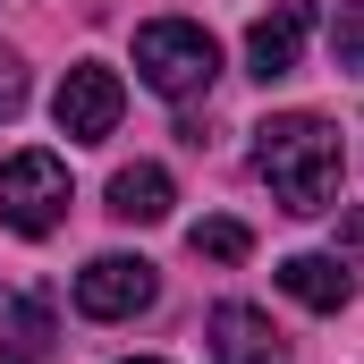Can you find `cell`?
<instances>
[{
  "label": "cell",
  "instance_id": "1",
  "mask_svg": "<svg viewBox=\"0 0 364 364\" xmlns=\"http://www.w3.org/2000/svg\"><path fill=\"white\" fill-rule=\"evenodd\" d=\"M255 170L279 195V212H296V220L331 212L339 203V127L314 110H279L255 127Z\"/></svg>",
  "mask_w": 364,
  "mask_h": 364
},
{
  "label": "cell",
  "instance_id": "2",
  "mask_svg": "<svg viewBox=\"0 0 364 364\" xmlns=\"http://www.w3.org/2000/svg\"><path fill=\"white\" fill-rule=\"evenodd\" d=\"M136 77L161 93V102H195V93L220 77V43L195 17H153V26H136Z\"/></svg>",
  "mask_w": 364,
  "mask_h": 364
},
{
  "label": "cell",
  "instance_id": "3",
  "mask_svg": "<svg viewBox=\"0 0 364 364\" xmlns=\"http://www.w3.org/2000/svg\"><path fill=\"white\" fill-rule=\"evenodd\" d=\"M68 212V161L60 153H9L0 161V220L17 237H51Z\"/></svg>",
  "mask_w": 364,
  "mask_h": 364
},
{
  "label": "cell",
  "instance_id": "4",
  "mask_svg": "<svg viewBox=\"0 0 364 364\" xmlns=\"http://www.w3.org/2000/svg\"><path fill=\"white\" fill-rule=\"evenodd\" d=\"M119 110H127V85H119V68H102V60H77L60 93H51V119H60V136L68 144H102L110 127H119Z\"/></svg>",
  "mask_w": 364,
  "mask_h": 364
},
{
  "label": "cell",
  "instance_id": "5",
  "mask_svg": "<svg viewBox=\"0 0 364 364\" xmlns=\"http://www.w3.org/2000/svg\"><path fill=\"white\" fill-rule=\"evenodd\" d=\"M153 296H161V279L144 255H93L77 272V314H93V322H136Z\"/></svg>",
  "mask_w": 364,
  "mask_h": 364
},
{
  "label": "cell",
  "instance_id": "6",
  "mask_svg": "<svg viewBox=\"0 0 364 364\" xmlns=\"http://www.w3.org/2000/svg\"><path fill=\"white\" fill-rule=\"evenodd\" d=\"M305 34H314V9H305V0H272V17H255V26H246V77H263V85L296 77Z\"/></svg>",
  "mask_w": 364,
  "mask_h": 364
},
{
  "label": "cell",
  "instance_id": "7",
  "mask_svg": "<svg viewBox=\"0 0 364 364\" xmlns=\"http://www.w3.org/2000/svg\"><path fill=\"white\" fill-rule=\"evenodd\" d=\"M203 339H212V364H272L279 356V331L263 305H212V322H203Z\"/></svg>",
  "mask_w": 364,
  "mask_h": 364
},
{
  "label": "cell",
  "instance_id": "8",
  "mask_svg": "<svg viewBox=\"0 0 364 364\" xmlns=\"http://www.w3.org/2000/svg\"><path fill=\"white\" fill-rule=\"evenodd\" d=\"M51 339H60V322H51V296H43V288L0 296V356H9V364H43Z\"/></svg>",
  "mask_w": 364,
  "mask_h": 364
},
{
  "label": "cell",
  "instance_id": "9",
  "mask_svg": "<svg viewBox=\"0 0 364 364\" xmlns=\"http://www.w3.org/2000/svg\"><path fill=\"white\" fill-rule=\"evenodd\" d=\"M279 288H288L305 314H339V305L356 296V279L339 272V255H288V263H279Z\"/></svg>",
  "mask_w": 364,
  "mask_h": 364
},
{
  "label": "cell",
  "instance_id": "10",
  "mask_svg": "<svg viewBox=\"0 0 364 364\" xmlns=\"http://www.w3.org/2000/svg\"><path fill=\"white\" fill-rule=\"evenodd\" d=\"M170 203H178V186H170V170H153V161H136V170H119V178H110V212H119V220H136V229L170 220Z\"/></svg>",
  "mask_w": 364,
  "mask_h": 364
},
{
  "label": "cell",
  "instance_id": "11",
  "mask_svg": "<svg viewBox=\"0 0 364 364\" xmlns=\"http://www.w3.org/2000/svg\"><path fill=\"white\" fill-rule=\"evenodd\" d=\"M186 246H195V263H246V220H195L186 229Z\"/></svg>",
  "mask_w": 364,
  "mask_h": 364
},
{
  "label": "cell",
  "instance_id": "12",
  "mask_svg": "<svg viewBox=\"0 0 364 364\" xmlns=\"http://www.w3.org/2000/svg\"><path fill=\"white\" fill-rule=\"evenodd\" d=\"M331 60H339L348 77H364V0H348V9L331 17Z\"/></svg>",
  "mask_w": 364,
  "mask_h": 364
},
{
  "label": "cell",
  "instance_id": "13",
  "mask_svg": "<svg viewBox=\"0 0 364 364\" xmlns=\"http://www.w3.org/2000/svg\"><path fill=\"white\" fill-rule=\"evenodd\" d=\"M17 110H26V60L0 43V119H17Z\"/></svg>",
  "mask_w": 364,
  "mask_h": 364
},
{
  "label": "cell",
  "instance_id": "14",
  "mask_svg": "<svg viewBox=\"0 0 364 364\" xmlns=\"http://www.w3.org/2000/svg\"><path fill=\"white\" fill-rule=\"evenodd\" d=\"M339 255H364V203L348 212V220H339Z\"/></svg>",
  "mask_w": 364,
  "mask_h": 364
},
{
  "label": "cell",
  "instance_id": "15",
  "mask_svg": "<svg viewBox=\"0 0 364 364\" xmlns=\"http://www.w3.org/2000/svg\"><path fill=\"white\" fill-rule=\"evenodd\" d=\"M127 364H161V356H127Z\"/></svg>",
  "mask_w": 364,
  "mask_h": 364
}]
</instances>
